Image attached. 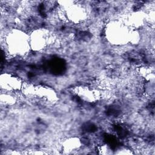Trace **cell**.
Masks as SVG:
<instances>
[{
  "mask_svg": "<svg viewBox=\"0 0 155 155\" xmlns=\"http://www.w3.org/2000/svg\"><path fill=\"white\" fill-rule=\"evenodd\" d=\"M22 84L19 77L15 76L10 73H5L1 76V87L4 91L16 93L21 90Z\"/></svg>",
  "mask_w": 155,
  "mask_h": 155,
  "instance_id": "1",
  "label": "cell"
}]
</instances>
